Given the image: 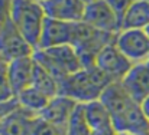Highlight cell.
<instances>
[{"mask_svg": "<svg viewBox=\"0 0 149 135\" xmlns=\"http://www.w3.org/2000/svg\"><path fill=\"white\" fill-rule=\"evenodd\" d=\"M100 99L107 106L113 127L119 134L149 135V119L142 105L126 92L122 82L110 84Z\"/></svg>", "mask_w": 149, "mask_h": 135, "instance_id": "1", "label": "cell"}, {"mask_svg": "<svg viewBox=\"0 0 149 135\" xmlns=\"http://www.w3.org/2000/svg\"><path fill=\"white\" fill-rule=\"evenodd\" d=\"M110 84H113L111 79L94 65L70 75L59 85V93L74 99L77 103L84 105L99 101Z\"/></svg>", "mask_w": 149, "mask_h": 135, "instance_id": "2", "label": "cell"}, {"mask_svg": "<svg viewBox=\"0 0 149 135\" xmlns=\"http://www.w3.org/2000/svg\"><path fill=\"white\" fill-rule=\"evenodd\" d=\"M45 20L47 14L41 3L33 0H12V22L35 50L39 47Z\"/></svg>", "mask_w": 149, "mask_h": 135, "instance_id": "3", "label": "cell"}, {"mask_svg": "<svg viewBox=\"0 0 149 135\" xmlns=\"http://www.w3.org/2000/svg\"><path fill=\"white\" fill-rule=\"evenodd\" d=\"M117 35H110L96 30L86 23L80 22L75 26V38L72 46L75 47L83 68H90L96 65V58L107 45L114 43Z\"/></svg>", "mask_w": 149, "mask_h": 135, "instance_id": "4", "label": "cell"}, {"mask_svg": "<svg viewBox=\"0 0 149 135\" xmlns=\"http://www.w3.org/2000/svg\"><path fill=\"white\" fill-rule=\"evenodd\" d=\"M83 23L96 30L110 35H117L119 32H122L120 19L106 0H97L86 6Z\"/></svg>", "mask_w": 149, "mask_h": 135, "instance_id": "5", "label": "cell"}, {"mask_svg": "<svg viewBox=\"0 0 149 135\" xmlns=\"http://www.w3.org/2000/svg\"><path fill=\"white\" fill-rule=\"evenodd\" d=\"M114 45L132 63L149 59V35L146 30H122L117 33Z\"/></svg>", "mask_w": 149, "mask_h": 135, "instance_id": "6", "label": "cell"}, {"mask_svg": "<svg viewBox=\"0 0 149 135\" xmlns=\"http://www.w3.org/2000/svg\"><path fill=\"white\" fill-rule=\"evenodd\" d=\"M96 66L111 79V82H122L133 63L119 50L117 46L111 43L97 55Z\"/></svg>", "mask_w": 149, "mask_h": 135, "instance_id": "7", "label": "cell"}, {"mask_svg": "<svg viewBox=\"0 0 149 135\" xmlns=\"http://www.w3.org/2000/svg\"><path fill=\"white\" fill-rule=\"evenodd\" d=\"M75 26L77 23H67L47 17L38 49H51L64 45H72L75 38Z\"/></svg>", "mask_w": 149, "mask_h": 135, "instance_id": "8", "label": "cell"}, {"mask_svg": "<svg viewBox=\"0 0 149 135\" xmlns=\"http://www.w3.org/2000/svg\"><path fill=\"white\" fill-rule=\"evenodd\" d=\"M77 106H78V103L74 99L59 93V95L51 98L48 105L42 109L39 116L44 118L45 121H48L52 125L67 131L68 122H70L72 114L75 112Z\"/></svg>", "mask_w": 149, "mask_h": 135, "instance_id": "9", "label": "cell"}, {"mask_svg": "<svg viewBox=\"0 0 149 135\" xmlns=\"http://www.w3.org/2000/svg\"><path fill=\"white\" fill-rule=\"evenodd\" d=\"M47 17L67 22L80 23L84 19L86 6L84 0H48L42 3Z\"/></svg>", "mask_w": 149, "mask_h": 135, "instance_id": "10", "label": "cell"}, {"mask_svg": "<svg viewBox=\"0 0 149 135\" xmlns=\"http://www.w3.org/2000/svg\"><path fill=\"white\" fill-rule=\"evenodd\" d=\"M0 52L7 62H12L19 58L33 56L35 49L29 45L25 38L17 32L13 22L0 32Z\"/></svg>", "mask_w": 149, "mask_h": 135, "instance_id": "11", "label": "cell"}, {"mask_svg": "<svg viewBox=\"0 0 149 135\" xmlns=\"http://www.w3.org/2000/svg\"><path fill=\"white\" fill-rule=\"evenodd\" d=\"M122 85L136 102L142 103L149 96V59L141 63H133L123 78Z\"/></svg>", "mask_w": 149, "mask_h": 135, "instance_id": "12", "label": "cell"}, {"mask_svg": "<svg viewBox=\"0 0 149 135\" xmlns=\"http://www.w3.org/2000/svg\"><path fill=\"white\" fill-rule=\"evenodd\" d=\"M33 72H35V59L33 56L19 58L12 62H9L7 66V78L13 86V89L17 93L26 88L32 86L33 81Z\"/></svg>", "mask_w": 149, "mask_h": 135, "instance_id": "13", "label": "cell"}, {"mask_svg": "<svg viewBox=\"0 0 149 135\" xmlns=\"http://www.w3.org/2000/svg\"><path fill=\"white\" fill-rule=\"evenodd\" d=\"M38 114L31 112L20 105L3 121L0 127V135H31L32 124Z\"/></svg>", "mask_w": 149, "mask_h": 135, "instance_id": "14", "label": "cell"}, {"mask_svg": "<svg viewBox=\"0 0 149 135\" xmlns=\"http://www.w3.org/2000/svg\"><path fill=\"white\" fill-rule=\"evenodd\" d=\"M149 27V0H136L122 19V30H146Z\"/></svg>", "mask_w": 149, "mask_h": 135, "instance_id": "15", "label": "cell"}, {"mask_svg": "<svg viewBox=\"0 0 149 135\" xmlns=\"http://www.w3.org/2000/svg\"><path fill=\"white\" fill-rule=\"evenodd\" d=\"M42 50H45L68 75H72L83 69L80 56L72 45H64L58 47H51V49H42Z\"/></svg>", "mask_w": 149, "mask_h": 135, "instance_id": "16", "label": "cell"}, {"mask_svg": "<svg viewBox=\"0 0 149 135\" xmlns=\"http://www.w3.org/2000/svg\"><path fill=\"white\" fill-rule=\"evenodd\" d=\"M83 106H84L86 119H87L91 131H97V130H104V128L113 127L111 115H110L107 106L101 102V99L84 103Z\"/></svg>", "mask_w": 149, "mask_h": 135, "instance_id": "17", "label": "cell"}, {"mask_svg": "<svg viewBox=\"0 0 149 135\" xmlns=\"http://www.w3.org/2000/svg\"><path fill=\"white\" fill-rule=\"evenodd\" d=\"M16 99H17V103L22 108H25V109L39 115L42 112V109L48 105L51 98H48L47 95H44L42 92H39L36 88L29 86L25 90H22L20 93H17Z\"/></svg>", "mask_w": 149, "mask_h": 135, "instance_id": "18", "label": "cell"}, {"mask_svg": "<svg viewBox=\"0 0 149 135\" xmlns=\"http://www.w3.org/2000/svg\"><path fill=\"white\" fill-rule=\"evenodd\" d=\"M32 86L36 88L39 92H42L44 95H47L48 98H54V96L59 95V84L36 62H35V72H33Z\"/></svg>", "mask_w": 149, "mask_h": 135, "instance_id": "19", "label": "cell"}, {"mask_svg": "<svg viewBox=\"0 0 149 135\" xmlns=\"http://www.w3.org/2000/svg\"><path fill=\"white\" fill-rule=\"evenodd\" d=\"M91 128L86 119V115H84V106L83 103H78L75 112L72 114L70 122H68V127H67V131L65 135H91Z\"/></svg>", "mask_w": 149, "mask_h": 135, "instance_id": "20", "label": "cell"}, {"mask_svg": "<svg viewBox=\"0 0 149 135\" xmlns=\"http://www.w3.org/2000/svg\"><path fill=\"white\" fill-rule=\"evenodd\" d=\"M31 135H65V131L49 124L48 121H45L38 115L32 124Z\"/></svg>", "mask_w": 149, "mask_h": 135, "instance_id": "21", "label": "cell"}, {"mask_svg": "<svg viewBox=\"0 0 149 135\" xmlns=\"http://www.w3.org/2000/svg\"><path fill=\"white\" fill-rule=\"evenodd\" d=\"M15 99H16V92L7 78V72L0 73V103L12 102Z\"/></svg>", "mask_w": 149, "mask_h": 135, "instance_id": "22", "label": "cell"}, {"mask_svg": "<svg viewBox=\"0 0 149 135\" xmlns=\"http://www.w3.org/2000/svg\"><path fill=\"white\" fill-rule=\"evenodd\" d=\"M109 3V6L113 9V12L117 14V17L120 19V23H122V19L123 16L126 14V12L129 10V7L136 1V0H106Z\"/></svg>", "mask_w": 149, "mask_h": 135, "instance_id": "23", "label": "cell"}, {"mask_svg": "<svg viewBox=\"0 0 149 135\" xmlns=\"http://www.w3.org/2000/svg\"><path fill=\"white\" fill-rule=\"evenodd\" d=\"M19 106L17 99L12 101V102H6V103H0V127L3 124V121L7 118V115H10L16 108Z\"/></svg>", "mask_w": 149, "mask_h": 135, "instance_id": "24", "label": "cell"}, {"mask_svg": "<svg viewBox=\"0 0 149 135\" xmlns=\"http://www.w3.org/2000/svg\"><path fill=\"white\" fill-rule=\"evenodd\" d=\"M91 135H119V132L114 130V127H110V128H104V130L93 131Z\"/></svg>", "mask_w": 149, "mask_h": 135, "instance_id": "25", "label": "cell"}, {"mask_svg": "<svg viewBox=\"0 0 149 135\" xmlns=\"http://www.w3.org/2000/svg\"><path fill=\"white\" fill-rule=\"evenodd\" d=\"M7 66H9V62L6 60V58H4L3 53L0 52V73L7 72Z\"/></svg>", "mask_w": 149, "mask_h": 135, "instance_id": "26", "label": "cell"}, {"mask_svg": "<svg viewBox=\"0 0 149 135\" xmlns=\"http://www.w3.org/2000/svg\"><path fill=\"white\" fill-rule=\"evenodd\" d=\"M142 105V109H143V112H145V115L148 116V119H149V96L141 103Z\"/></svg>", "mask_w": 149, "mask_h": 135, "instance_id": "27", "label": "cell"}, {"mask_svg": "<svg viewBox=\"0 0 149 135\" xmlns=\"http://www.w3.org/2000/svg\"><path fill=\"white\" fill-rule=\"evenodd\" d=\"M33 1H38V3H41V4H42V3H45V1H48V0H33Z\"/></svg>", "mask_w": 149, "mask_h": 135, "instance_id": "28", "label": "cell"}, {"mask_svg": "<svg viewBox=\"0 0 149 135\" xmlns=\"http://www.w3.org/2000/svg\"><path fill=\"white\" fill-rule=\"evenodd\" d=\"M84 1H86V3L88 4V3H93V1H97V0H84Z\"/></svg>", "mask_w": 149, "mask_h": 135, "instance_id": "29", "label": "cell"}, {"mask_svg": "<svg viewBox=\"0 0 149 135\" xmlns=\"http://www.w3.org/2000/svg\"><path fill=\"white\" fill-rule=\"evenodd\" d=\"M146 33H148V35H149V27H148V29H146Z\"/></svg>", "mask_w": 149, "mask_h": 135, "instance_id": "30", "label": "cell"}, {"mask_svg": "<svg viewBox=\"0 0 149 135\" xmlns=\"http://www.w3.org/2000/svg\"><path fill=\"white\" fill-rule=\"evenodd\" d=\"M119 135H129V134H119Z\"/></svg>", "mask_w": 149, "mask_h": 135, "instance_id": "31", "label": "cell"}]
</instances>
